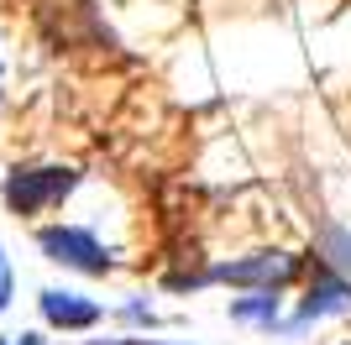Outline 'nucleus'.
Returning a JSON list of instances; mask_svg holds the SVG:
<instances>
[{
    "label": "nucleus",
    "instance_id": "f03ea898",
    "mask_svg": "<svg viewBox=\"0 0 351 345\" xmlns=\"http://www.w3.org/2000/svg\"><path fill=\"white\" fill-rule=\"evenodd\" d=\"M37 246H43L47 261H58V267H69V272H84V277H105L110 272L105 246L95 241V230H84V225H43L37 230Z\"/></svg>",
    "mask_w": 351,
    "mask_h": 345
},
{
    "label": "nucleus",
    "instance_id": "9b49d317",
    "mask_svg": "<svg viewBox=\"0 0 351 345\" xmlns=\"http://www.w3.org/2000/svg\"><path fill=\"white\" fill-rule=\"evenodd\" d=\"M0 345H16V340H0Z\"/></svg>",
    "mask_w": 351,
    "mask_h": 345
},
{
    "label": "nucleus",
    "instance_id": "9d476101",
    "mask_svg": "<svg viewBox=\"0 0 351 345\" xmlns=\"http://www.w3.org/2000/svg\"><path fill=\"white\" fill-rule=\"evenodd\" d=\"M116 345H173V340H116Z\"/></svg>",
    "mask_w": 351,
    "mask_h": 345
},
{
    "label": "nucleus",
    "instance_id": "20e7f679",
    "mask_svg": "<svg viewBox=\"0 0 351 345\" xmlns=\"http://www.w3.org/2000/svg\"><path fill=\"white\" fill-rule=\"evenodd\" d=\"M346 309H351V277L320 261V272H315V283H309L293 324H283V330H309V324H320V319H330V314H346Z\"/></svg>",
    "mask_w": 351,
    "mask_h": 345
},
{
    "label": "nucleus",
    "instance_id": "6e6552de",
    "mask_svg": "<svg viewBox=\"0 0 351 345\" xmlns=\"http://www.w3.org/2000/svg\"><path fill=\"white\" fill-rule=\"evenodd\" d=\"M11 293H16V272H11V257H5V246H0V314L11 309Z\"/></svg>",
    "mask_w": 351,
    "mask_h": 345
},
{
    "label": "nucleus",
    "instance_id": "423d86ee",
    "mask_svg": "<svg viewBox=\"0 0 351 345\" xmlns=\"http://www.w3.org/2000/svg\"><path fill=\"white\" fill-rule=\"evenodd\" d=\"M231 319L241 324H278V288H252V298H236L231 303Z\"/></svg>",
    "mask_w": 351,
    "mask_h": 345
},
{
    "label": "nucleus",
    "instance_id": "39448f33",
    "mask_svg": "<svg viewBox=\"0 0 351 345\" xmlns=\"http://www.w3.org/2000/svg\"><path fill=\"white\" fill-rule=\"evenodd\" d=\"M37 309H43V319L53 330H95L100 324V303L84 298V293H69V288H43Z\"/></svg>",
    "mask_w": 351,
    "mask_h": 345
},
{
    "label": "nucleus",
    "instance_id": "1a4fd4ad",
    "mask_svg": "<svg viewBox=\"0 0 351 345\" xmlns=\"http://www.w3.org/2000/svg\"><path fill=\"white\" fill-rule=\"evenodd\" d=\"M126 319H132V324H152V309H147V303H126Z\"/></svg>",
    "mask_w": 351,
    "mask_h": 345
},
{
    "label": "nucleus",
    "instance_id": "0eeeda50",
    "mask_svg": "<svg viewBox=\"0 0 351 345\" xmlns=\"http://www.w3.org/2000/svg\"><path fill=\"white\" fill-rule=\"evenodd\" d=\"M320 261L336 267V272H351V230L346 225H325L320 230Z\"/></svg>",
    "mask_w": 351,
    "mask_h": 345
},
{
    "label": "nucleus",
    "instance_id": "7ed1b4c3",
    "mask_svg": "<svg viewBox=\"0 0 351 345\" xmlns=\"http://www.w3.org/2000/svg\"><path fill=\"white\" fill-rule=\"evenodd\" d=\"M293 272H299V257H289V251H257V257H241V261H220V267H210V283H231V288H283Z\"/></svg>",
    "mask_w": 351,
    "mask_h": 345
},
{
    "label": "nucleus",
    "instance_id": "f257e3e1",
    "mask_svg": "<svg viewBox=\"0 0 351 345\" xmlns=\"http://www.w3.org/2000/svg\"><path fill=\"white\" fill-rule=\"evenodd\" d=\"M73 188H79V168H63V162L5 172V204H11V215H47L53 204L69 199Z\"/></svg>",
    "mask_w": 351,
    "mask_h": 345
}]
</instances>
